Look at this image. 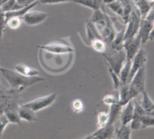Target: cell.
Returning a JSON list of instances; mask_svg holds the SVG:
<instances>
[{
  "label": "cell",
  "mask_w": 154,
  "mask_h": 139,
  "mask_svg": "<svg viewBox=\"0 0 154 139\" xmlns=\"http://www.w3.org/2000/svg\"><path fill=\"white\" fill-rule=\"evenodd\" d=\"M0 74L8 81L12 90H15L18 92L22 91L23 90H25L29 86H32L37 82L45 81L44 78L38 76H33V77L26 76L17 72L11 71V70L5 69L2 67H0Z\"/></svg>",
  "instance_id": "1"
},
{
  "label": "cell",
  "mask_w": 154,
  "mask_h": 139,
  "mask_svg": "<svg viewBox=\"0 0 154 139\" xmlns=\"http://www.w3.org/2000/svg\"><path fill=\"white\" fill-rule=\"evenodd\" d=\"M104 57V61L108 63L113 71L119 75L121 69L122 68L125 61H126V53L124 49L114 50L110 46L107 47L106 51L103 53Z\"/></svg>",
  "instance_id": "2"
},
{
  "label": "cell",
  "mask_w": 154,
  "mask_h": 139,
  "mask_svg": "<svg viewBox=\"0 0 154 139\" xmlns=\"http://www.w3.org/2000/svg\"><path fill=\"white\" fill-rule=\"evenodd\" d=\"M146 81V66H142L138 70V72L131 78L129 82V90L131 99L138 97L145 90Z\"/></svg>",
  "instance_id": "3"
},
{
  "label": "cell",
  "mask_w": 154,
  "mask_h": 139,
  "mask_svg": "<svg viewBox=\"0 0 154 139\" xmlns=\"http://www.w3.org/2000/svg\"><path fill=\"white\" fill-rule=\"evenodd\" d=\"M141 16L138 10V8L133 5L132 10L130 14V16L127 21V27L125 28V34H124V41L132 38L135 36L140 28V24Z\"/></svg>",
  "instance_id": "4"
},
{
  "label": "cell",
  "mask_w": 154,
  "mask_h": 139,
  "mask_svg": "<svg viewBox=\"0 0 154 139\" xmlns=\"http://www.w3.org/2000/svg\"><path fill=\"white\" fill-rule=\"evenodd\" d=\"M57 99V94L56 93H53L45 97H41L38 99H35L32 101L24 103L26 106L29 107L30 108H32L35 112L40 111L44 108H48L49 106H51Z\"/></svg>",
  "instance_id": "5"
},
{
  "label": "cell",
  "mask_w": 154,
  "mask_h": 139,
  "mask_svg": "<svg viewBox=\"0 0 154 139\" xmlns=\"http://www.w3.org/2000/svg\"><path fill=\"white\" fill-rule=\"evenodd\" d=\"M141 46L142 44L139 33L132 38L125 40L123 43V49L126 53V59L131 61Z\"/></svg>",
  "instance_id": "6"
},
{
  "label": "cell",
  "mask_w": 154,
  "mask_h": 139,
  "mask_svg": "<svg viewBox=\"0 0 154 139\" xmlns=\"http://www.w3.org/2000/svg\"><path fill=\"white\" fill-rule=\"evenodd\" d=\"M147 61V53L144 48L141 46L138 52L135 54V56L131 60V72H130V76H129V82L131 81V78L134 76V74L138 72V70L144 66Z\"/></svg>",
  "instance_id": "7"
},
{
  "label": "cell",
  "mask_w": 154,
  "mask_h": 139,
  "mask_svg": "<svg viewBox=\"0 0 154 139\" xmlns=\"http://www.w3.org/2000/svg\"><path fill=\"white\" fill-rule=\"evenodd\" d=\"M48 15L45 12L40 11H28L23 16V21L27 25H36L43 23Z\"/></svg>",
  "instance_id": "8"
},
{
  "label": "cell",
  "mask_w": 154,
  "mask_h": 139,
  "mask_svg": "<svg viewBox=\"0 0 154 139\" xmlns=\"http://www.w3.org/2000/svg\"><path fill=\"white\" fill-rule=\"evenodd\" d=\"M105 16H106V23H105L104 26L103 27V31L101 33V35L109 46L111 44V43L112 42L117 31L114 28V25H113L112 18L107 14Z\"/></svg>",
  "instance_id": "9"
},
{
  "label": "cell",
  "mask_w": 154,
  "mask_h": 139,
  "mask_svg": "<svg viewBox=\"0 0 154 139\" xmlns=\"http://www.w3.org/2000/svg\"><path fill=\"white\" fill-rule=\"evenodd\" d=\"M114 126L112 123H108L103 127H99L97 131L93 133L90 135L85 136V138H99V139H108L114 137Z\"/></svg>",
  "instance_id": "10"
},
{
  "label": "cell",
  "mask_w": 154,
  "mask_h": 139,
  "mask_svg": "<svg viewBox=\"0 0 154 139\" xmlns=\"http://www.w3.org/2000/svg\"><path fill=\"white\" fill-rule=\"evenodd\" d=\"M133 112H134V106H133V100L131 99L128 103L122 106V108L119 117L121 120V124L122 125L130 124L133 117Z\"/></svg>",
  "instance_id": "11"
},
{
  "label": "cell",
  "mask_w": 154,
  "mask_h": 139,
  "mask_svg": "<svg viewBox=\"0 0 154 139\" xmlns=\"http://www.w3.org/2000/svg\"><path fill=\"white\" fill-rule=\"evenodd\" d=\"M152 21H149L146 18H141L140 28H139V34L140 36L141 44L144 45L149 41V35L152 29Z\"/></svg>",
  "instance_id": "12"
},
{
  "label": "cell",
  "mask_w": 154,
  "mask_h": 139,
  "mask_svg": "<svg viewBox=\"0 0 154 139\" xmlns=\"http://www.w3.org/2000/svg\"><path fill=\"white\" fill-rule=\"evenodd\" d=\"M39 48L46 50L50 52L53 53H56V54H60V53H65V52H71L73 51L72 48H71L70 46L64 45V44H60L57 42H53L50 43H47L45 45H41L39 46Z\"/></svg>",
  "instance_id": "13"
},
{
  "label": "cell",
  "mask_w": 154,
  "mask_h": 139,
  "mask_svg": "<svg viewBox=\"0 0 154 139\" xmlns=\"http://www.w3.org/2000/svg\"><path fill=\"white\" fill-rule=\"evenodd\" d=\"M18 113L21 117V119L26 120L27 122H35L37 121V117L35 116V112L30 108L29 107L26 106L24 103H22L18 107Z\"/></svg>",
  "instance_id": "14"
},
{
  "label": "cell",
  "mask_w": 154,
  "mask_h": 139,
  "mask_svg": "<svg viewBox=\"0 0 154 139\" xmlns=\"http://www.w3.org/2000/svg\"><path fill=\"white\" fill-rule=\"evenodd\" d=\"M85 28H86L87 39H88L89 42H91L92 40H94L95 38H103L102 35H101V33L98 31V28H97L96 25L94 24L93 22H91L90 20L86 21Z\"/></svg>",
  "instance_id": "15"
},
{
  "label": "cell",
  "mask_w": 154,
  "mask_h": 139,
  "mask_svg": "<svg viewBox=\"0 0 154 139\" xmlns=\"http://www.w3.org/2000/svg\"><path fill=\"white\" fill-rule=\"evenodd\" d=\"M118 90H119V102L122 106H124L131 99L129 90V83H122Z\"/></svg>",
  "instance_id": "16"
},
{
  "label": "cell",
  "mask_w": 154,
  "mask_h": 139,
  "mask_svg": "<svg viewBox=\"0 0 154 139\" xmlns=\"http://www.w3.org/2000/svg\"><path fill=\"white\" fill-rule=\"evenodd\" d=\"M132 3L138 8L141 18H145L150 10L151 2L148 1V0H136V1H134Z\"/></svg>",
  "instance_id": "17"
},
{
  "label": "cell",
  "mask_w": 154,
  "mask_h": 139,
  "mask_svg": "<svg viewBox=\"0 0 154 139\" xmlns=\"http://www.w3.org/2000/svg\"><path fill=\"white\" fill-rule=\"evenodd\" d=\"M70 2L82 5L85 7H89L93 10L100 9L103 7V0H71Z\"/></svg>",
  "instance_id": "18"
},
{
  "label": "cell",
  "mask_w": 154,
  "mask_h": 139,
  "mask_svg": "<svg viewBox=\"0 0 154 139\" xmlns=\"http://www.w3.org/2000/svg\"><path fill=\"white\" fill-rule=\"evenodd\" d=\"M15 70L16 72L26 75V76H29V77H33V76H37L38 75V71L35 70V68H32L28 65L23 64V63H19L17 64L15 66Z\"/></svg>",
  "instance_id": "19"
},
{
  "label": "cell",
  "mask_w": 154,
  "mask_h": 139,
  "mask_svg": "<svg viewBox=\"0 0 154 139\" xmlns=\"http://www.w3.org/2000/svg\"><path fill=\"white\" fill-rule=\"evenodd\" d=\"M105 15H106V13L104 12V10H102V8L96 9V10H94V13L89 20L91 22H93L94 24L99 25L102 27H103L106 23V16Z\"/></svg>",
  "instance_id": "20"
},
{
  "label": "cell",
  "mask_w": 154,
  "mask_h": 139,
  "mask_svg": "<svg viewBox=\"0 0 154 139\" xmlns=\"http://www.w3.org/2000/svg\"><path fill=\"white\" fill-rule=\"evenodd\" d=\"M124 34H125V28H122L121 31L116 32V34L109 45L111 48L114 50H121L123 49V43H124Z\"/></svg>",
  "instance_id": "21"
},
{
  "label": "cell",
  "mask_w": 154,
  "mask_h": 139,
  "mask_svg": "<svg viewBox=\"0 0 154 139\" xmlns=\"http://www.w3.org/2000/svg\"><path fill=\"white\" fill-rule=\"evenodd\" d=\"M122 108V105L119 101L110 105V110L108 112L109 113V123L114 124V122L120 117Z\"/></svg>",
  "instance_id": "22"
},
{
  "label": "cell",
  "mask_w": 154,
  "mask_h": 139,
  "mask_svg": "<svg viewBox=\"0 0 154 139\" xmlns=\"http://www.w3.org/2000/svg\"><path fill=\"white\" fill-rule=\"evenodd\" d=\"M131 131L132 130L130 126V124L121 125V126L118 129H115L114 137L121 139H130L131 135Z\"/></svg>",
  "instance_id": "23"
},
{
  "label": "cell",
  "mask_w": 154,
  "mask_h": 139,
  "mask_svg": "<svg viewBox=\"0 0 154 139\" xmlns=\"http://www.w3.org/2000/svg\"><path fill=\"white\" fill-rule=\"evenodd\" d=\"M131 61L126 59L122 68L121 69L120 73H119V77H120V80H121V84L122 83H129V76H130V72H131Z\"/></svg>",
  "instance_id": "24"
},
{
  "label": "cell",
  "mask_w": 154,
  "mask_h": 139,
  "mask_svg": "<svg viewBox=\"0 0 154 139\" xmlns=\"http://www.w3.org/2000/svg\"><path fill=\"white\" fill-rule=\"evenodd\" d=\"M141 95H142V99L140 101V105H141L142 108L144 109V111L146 112V114H149L154 109V102L149 98V96L148 95L146 90H144L141 93Z\"/></svg>",
  "instance_id": "25"
},
{
  "label": "cell",
  "mask_w": 154,
  "mask_h": 139,
  "mask_svg": "<svg viewBox=\"0 0 154 139\" xmlns=\"http://www.w3.org/2000/svg\"><path fill=\"white\" fill-rule=\"evenodd\" d=\"M4 114L8 117L9 123L21 125V117L18 113V109H6L4 111Z\"/></svg>",
  "instance_id": "26"
},
{
  "label": "cell",
  "mask_w": 154,
  "mask_h": 139,
  "mask_svg": "<svg viewBox=\"0 0 154 139\" xmlns=\"http://www.w3.org/2000/svg\"><path fill=\"white\" fill-rule=\"evenodd\" d=\"M90 43H91V46L94 48V50L98 52H101V53H103L108 47V44L105 43V41L103 38H95V39L92 40Z\"/></svg>",
  "instance_id": "27"
},
{
  "label": "cell",
  "mask_w": 154,
  "mask_h": 139,
  "mask_svg": "<svg viewBox=\"0 0 154 139\" xmlns=\"http://www.w3.org/2000/svg\"><path fill=\"white\" fill-rule=\"evenodd\" d=\"M108 7L117 16H122L123 14V5H122V0H114L113 2L110 3L107 5Z\"/></svg>",
  "instance_id": "28"
},
{
  "label": "cell",
  "mask_w": 154,
  "mask_h": 139,
  "mask_svg": "<svg viewBox=\"0 0 154 139\" xmlns=\"http://www.w3.org/2000/svg\"><path fill=\"white\" fill-rule=\"evenodd\" d=\"M23 22V17L21 16H12L6 21V25L10 29H17Z\"/></svg>",
  "instance_id": "29"
},
{
  "label": "cell",
  "mask_w": 154,
  "mask_h": 139,
  "mask_svg": "<svg viewBox=\"0 0 154 139\" xmlns=\"http://www.w3.org/2000/svg\"><path fill=\"white\" fill-rule=\"evenodd\" d=\"M117 101H119V90H114V91L112 94H107L103 99V103L109 105V106Z\"/></svg>",
  "instance_id": "30"
},
{
  "label": "cell",
  "mask_w": 154,
  "mask_h": 139,
  "mask_svg": "<svg viewBox=\"0 0 154 139\" xmlns=\"http://www.w3.org/2000/svg\"><path fill=\"white\" fill-rule=\"evenodd\" d=\"M141 126L140 128L154 127V117L149 114H145L141 117Z\"/></svg>",
  "instance_id": "31"
},
{
  "label": "cell",
  "mask_w": 154,
  "mask_h": 139,
  "mask_svg": "<svg viewBox=\"0 0 154 139\" xmlns=\"http://www.w3.org/2000/svg\"><path fill=\"white\" fill-rule=\"evenodd\" d=\"M109 123V113L106 111L99 112L97 115V126L98 127H103Z\"/></svg>",
  "instance_id": "32"
},
{
  "label": "cell",
  "mask_w": 154,
  "mask_h": 139,
  "mask_svg": "<svg viewBox=\"0 0 154 139\" xmlns=\"http://www.w3.org/2000/svg\"><path fill=\"white\" fill-rule=\"evenodd\" d=\"M4 12L11 11V10H17L19 9L20 7L17 5V0H8L5 3H3L0 7Z\"/></svg>",
  "instance_id": "33"
},
{
  "label": "cell",
  "mask_w": 154,
  "mask_h": 139,
  "mask_svg": "<svg viewBox=\"0 0 154 139\" xmlns=\"http://www.w3.org/2000/svg\"><path fill=\"white\" fill-rule=\"evenodd\" d=\"M106 63V62H105ZM106 65H107V67H108V72H109V74H110V76H111V78H112V82H113V86H114V90H118L119 89V87H120V85H121V80H120V77H119V75L113 71V70L111 68V66L108 64V63H106Z\"/></svg>",
  "instance_id": "34"
},
{
  "label": "cell",
  "mask_w": 154,
  "mask_h": 139,
  "mask_svg": "<svg viewBox=\"0 0 154 139\" xmlns=\"http://www.w3.org/2000/svg\"><path fill=\"white\" fill-rule=\"evenodd\" d=\"M72 108L75 113H80L84 110L85 108V104L84 101L80 99H76L72 101Z\"/></svg>",
  "instance_id": "35"
},
{
  "label": "cell",
  "mask_w": 154,
  "mask_h": 139,
  "mask_svg": "<svg viewBox=\"0 0 154 139\" xmlns=\"http://www.w3.org/2000/svg\"><path fill=\"white\" fill-rule=\"evenodd\" d=\"M3 89L4 87H0V116L4 114L6 108V95Z\"/></svg>",
  "instance_id": "36"
},
{
  "label": "cell",
  "mask_w": 154,
  "mask_h": 139,
  "mask_svg": "<svg viewBox=\"0 0 154 139\" xmlns=\"http://www.w3.org/2000/svg\"><path fill=\"white\" fill-rule=\"evenodd\" d=\"M8 124H9V121H8V117H6L5 114H2L1 116H0V137L2 136L4 130Z\"/></svg>",
  "instance_id": "37"
},
{
  "label": "cell",
  "mask_w": 154,
  "mask_h": 139,
  "mask_svg": "<svg viewBox=\"0 0 154 139\" xmlns=\"http://www.w3.org/2000/svg\"><path fill=\"white\" fill-rule=\"evenodd\" d=\"M6 27V20H5V12L0 8V39L2 38L4 30Z\"/></svg>",
  "instance_id": "38"
},
{
  "label": "cell",
  "mask_w": 154,
  "mask_h": 139,
  "mask_svg": "<svg viewBox=\"0 0 154 139\" xmlns=\"http://www.w3.org/2000/svg\"><path fill=\"white\" fill-rule=\"evenodd\" d=\"M35 1H36V0H17V5L22 8V7H25L32 3H34Z\"/></svg>",
  "instance_id": "39"
},
{
  "label": "cell",
  "mask_w": 154,
  "mask_h": 139,
  "mask_svg": "<svg viewBox=\"0 0 154 139\" xmlns=\"http://www.w3.org/2000/svg\"><path fill=\"white\" fill-rule=\"evenodd\" d=\"M40 4H57V3H63V2H70L71 0H39Z\"/></svg>",
  "instance_id": "40"
},
{
  "label": "cell",
  "mask_w": 154,
  "mask_h": 139,
  "mask_svg": "<svg viewBox=\"0 0 154 139\" xmlns=\"http://www.w3.org/2000/svg\"><path fill=\"white\" fill-rule=\"evenodd\" d=\"M145 18L149 20V21H153L154 20V2H151L150 10H149V12L148 13V15H147V16Z\"/></svg>",
  "instance_id": "41"
},
{
  "label": "cell",
  "mask_w": 154,
  "mask_h": 139,
  "mask_svg": "<svg viewBox=\"0 0 154 139\" xmlns=\"http://www.w3.org/2000/svg\"><path fill=\"white\" fill-rule=\"evenodd\" d=\"M149 41L150 42H154V27H152L150 33H149Z\"/></svg>",
  "instance_id": "42"
},
{
  "label": "cell",
  "mask_w": 154,
  "mask_h": 139,
  "mask_svg": "<svg viewBox=\"0 0 154 139\" xmlns=\"http://www.w3.org/2000/svg\"><path fill=\"white\" fill-rule=\"evenodd\" d=\"M113 1H114V0H103V3L108 5V4H110V3H112V2H113Z\"/></svg>",
  "instance_id": "43"
},
{
  "label": "cell",
  "mask_w": 154,
  "mask_h": 139,
  "mask_svg": "<svg viewBox=\"0 0 154 139\" xmlns=\"http://www.w3.org/2000/svg\"><path fill=\"white\" fill-rule=\"evenodd\" d=\"M149 115H151V116H153V117H154V109H153V110H152V111L149 113Z\"/></svg>",
  "instance_id": "44"
},
{
  "label": "cell",
  "mask_w": 154,
  "mask_h": 139,
  "mask_svg": "<svg viewBox=\"0 0 154 139\" xmlns=\"http://www.w3.org/2000/svg\"><path fill=\"white\" fill-rule=\"evenodd\" d=\"M6 1H8V0H2V4H3V3H5Z\"/></svg>",
  "instance_id": "45"
},
{
  "label": "cell",
  "mask_w": 154,
  "mask_h": 139,
  "mask_svg": "<svg viewBox=\"0 0 154 139\" xmlns=\"http://www.w3.org/2000/svg\"><path fill=\"white\" fill-rule=\"evenodd\" d=\"M148 1H149V2H154V0H148Z\"/></svg>",
  "instance_id": "46"
},
{
  "label": "cell",
  "mask_w": 154,
  "mask_h": 139,
  "mask_svg": "<svg viewBox=\"0 0 154 139\" xmlns=\"http://www.w3.org/2000/svg\"><path fill=\"white\" fill-rule=\"evenodd\" d=\"M152 26H153V27H154V20H153V21H152Z\"/></svg>",
  "instance_id": "47"
}]
</instances>
